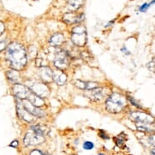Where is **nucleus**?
I'll list each match as a JSON object with an SVG mask.
<instances>
[{
    "instance_id": "obj_13",
    "label": "nucleus",
    "mask_w": 155,
    "mask_h": 155,
    "mask_svg": "<svg viewBox=\"0 0 155 155\" xmlns=\"http://www.w3.org/2000/svg\"><path fill=\"white\" fill-rule=\"evenodd\" d=\"M86 95L89 97L90 99L93 101H100L103 98L104 93H103V88H95L94 89L89 90Z\"/></svg>"
},
{
    "instance_id": "obj_28",
    "label": "nucleus",
    "mask_w": 155,
    "mask_h": 155,
    "mask_svg": "<svg viewBox=\"0 0 155 155\" xmlns=\"http://www.w3.org/2000/svg\"><path fill=\"white\" fill-rule=\"evenodd\" d=\"M4 29H5L4 25L2 22H0V36L3 34V33L4 32Z\"/></svg>"
},
{
    "instance_id": "obj_10",
    "label": "nucleus",
    "mask_w": 155,
    "mask_h": 155,
    "mask_svg": "<svg viewBox=\"0 0 155 155\" xmlns=\"http://www.w3.org/2000/svg\"><path fill=\"white\" fill-rule=\"evenodd\" d=\"M84 14H80V15H76L75 13H66L63 17V21L65 23L68 25H72V24H76L81 22L84 20Z\"/></svg>"
},
{
    "instance_id": "obj_30",
    "label": "nucleus",
    "mask_w": 155,
    "mask_h": 155,
    "mask_svg": "<svg viewBox=\"0 0 155 155\" xmlns=\"http://www.w3.org/2000/svg\"><path fill=\"white\" fill-rule=\"evenodd\" d=\"M151 155H154V149L151 150Z\"/></svg>"
},
{
    "instance_id": "obj_9",
    "label": "nucleus",
    "mask_w": 155,
    "mask_h": 155,
    "mask_svg": "<svg viewBox=\"0 0 155 155\" xmlns=\"http://www.w3.org/2000/svg\"><path fill=\"white\" fill-rule=\"evenodd\" d=\"M16 103H17L16 107H17V113L18 114H19V116H20L22 120L26 121V122H33L35 116H33V114H31L28 110H26L25 108L24 107L23 103L20 101L19 98L16 99Z\"/></svg>"
},
{
    "instance_id": "obj_16",
    "label": "nucleus",
    "mask_w": 155,
    "mask_h": 155,
    "mask_svg": "<svg viewBox=\"0 0 155 155\" xmlns=\"http://www.w3.org/2000/svg\"><path fill=\"white\" fill-rule=\"evenodd\" d=\"M64 37L62 33H55L54 34L50 39V44L52 46L57 47V46H61L64 42Z\"/></svg>"
},
{
    "instance_id": "obj_27",
    "label": "nucleus",
    "mask_w": 155,
    "mask_h": 155,
    "mask_svg": "<svg viewBox=\"0 0 155 155\" xmlns=\"http://www.w3.org/2000/svg\"><path fill=\"white\" fill-rule=\"evenodd\" d=\"M99 136L101 137L102 138H103V139H108V137H107V135L103 131H101V132H99Z\"/></svg>"
},
{
    "instance_id": "obj_5",
    "label": "nucleus",
    "mask_w": 155,
    "mask_h": 155,
    "mask_svg": "<svg viewBox=\"0 0 155 155\" xmlns=\"http://www.w3.org/2000/svg\"><path fill=\"white\" fill-rule=\"evenodd\" d=\"M130 119L136 123H139L141 124H153V118L150 114L140 111H132L130 114Z\"/></svg>"
},
{
    "instance_id": "obj_20",
    "label": "nucleus",
    "mask_w": 155,
    "mask_h": 155,
    "mask_svg": "<svg viewBox=\"0 0 155 155\" xmlns=\"http://www.w3.org/2000/svg\"><path fill=\"white\" fill-rule=\"evenodd\" d=\"M98 87V84L97 82H91V81H87L84 83V89L85 90H91L95 88Z\"/></svg>"
},
{
    "instance_id": "obj_23",
    "label": "nucleus",
    "mask_w": 155,
    "mask_h": 155,
    "mask_svg": "<svg viewBox=\"0 0 155 155\" xmlns=\"http://www.w3.org/2000/svg\"><path fill=\"white\" fill-rule=\"evenodd\" d=\"M137 129L140 130V131H142V132H151V129L146 127V125L145 124H141L140 125V126H138Z\"/></svg>"
},
{
    "instance_id": "obj_17",
    "label": "nucleus",
    "mask_w": 155,
    "mask_h": 155,
    "mask_svg": "<svg viewBox=\"0 0 155 155\" xmlns=\"http://www.w3.org/2000/svg\"><path fill=\"white\" fill-rule=\"evenodd\" d=\"M32 131L36 133H38L39 135H41V136H45L46 134H47V132H48V129H47V127L46 126H44V125L41 124H35L33 125L32 127Z\"/></svg>"
},
{
    "instance_id": "obj_3",
    "label": "nucleus",
    "mask_w": 155,
    "mask_h": 155,
    "mask_svg": "<svg viewBox=\"0 0 155 155\" xmlns=\"http://www.w3.org/2000/svg\"><path fill=\"white\" fill-rule=\"evenodd\" d=\"M71 41L77 46H84L87 43V33L84 26H76L71 30Z\"/></svg>"
},
{
    "instance_id": "obj_18",
    "label": "nucleus",
    "mask_w": 155,
    "mask_h": 155,
    "mask_svg": "<svg viewBox=\"0 0 155 155\" xmlns=\"http://www.w3.org/2000/svg\"><path fill=\"white\" fill-rule=\"evenodd\" d=\"M7 76L8 79L12 82L14 83H17L20 81V75L18 73V71L16 70H10V71H7Z\"/></svg>"
},
{
    "instance_id": "obj_11",
    "label": "nucleus",
    "mask_w": 155,
    "mask_h": 155,
    "mask_svg": "<svg viewBox=\"0 0 155 155\" xmlns=\"http://www.w3.org/2000/svg\"><path fill=\"white\" fill-rule=\"evenodd\" d=\"M22 103H23L24 107L25 108L26 110H28L31 114H33V116H35V117H42L44 114H45L42 110L38 109V107L33 106L28 100L27 101H24Z\"/></svg>"
},
{
    "instance_id": "obj_4",
    "label": "nucleus",
    "mask_w": 155,
    "mask_h": 155,
    "mask_svg": "<svg viewBox=\"0 0 155 155\" xmlns=\"http://www.w3.org/2000/svg\"><path fill=\"white\" fill-rule=\"evenodd\" d=\"M28 88L30 89L32 93L41 97H45L48 96L49 93H50V90H49L48 87L46 86V84L41 83V82L34 81L28 83Z\"/></svg>"
},
{
    "instance_id": "obj_6",
    "label": "nucleus",
    "mask_w": 155,
    "mask_h": 155,
    "mask_svg": "<svg viewBox=\"0 0 155 155\" xmlns=\"http://www.w3.org/2000/svg\"><path fill=\"white\" fill-rule=\"evenodd\" d=\"M54 64L59 70L66 68L68 65V54L66 51H58L54 56Z\"/></svg>"
},
{
    "instance_id": "obj_19",
    "label": "nucleus",
    "mask_w": 155,
    "mask_h": 155,
    "mask_svg": "<svg viewBox=\"0 0 155 155\" xmlns=\"http://www.w3.org/2000/svg\"><path fill=\"white\" fill-rule=\"evenodd\" d=\"M83 3V0H68V8L74 12L79 9Z\"/></svg>"
},
{
    "instance_id": "obj_2",
    "label": "nucleus",
    "mask_w": 155,
    "mask_h": 155,
    "mask_svg": "<svg viewBox=\"0 0 155 155\" xmlns=\"http://www.w3.org/2000/svg\"><path fill=\"white\" fill-rule=\"evenodd\" d=\"M127 101L123 95L118 93H113L107 98L106 107L108 111L111 113H120L126 107Z\"/></svg>"
},
{
    "instance_id": "obj_24",
    "label": "nucleus",
    "mask_w": 155,
    "mask_h": 155,
    "mask_svg": "<svg viewBox=\"0 0 155 155\" xmlns=\"http://www.w3.org/2000/svg\"><path fill=\"white\" fill-rule=\"evenodd\" d=\"M6 47H7V42H6L5 40L0 41V51H3V50H5Z\"/></svg>"
},
{
    "instance_id": "obj_14",
    "label": "nucleus",
    "mask_w": 155,
    "mask_h": 155,
    "mask_svg": "<svg viewBox=\"0 0 155 155\" xmlns=\"http://www.w3.org/2000/svg\"><path fill=\"white\" fill-rule=\"evenodd\" d=\"M52 78L59 85H64L67 82L68 76H67L66 74L60 70H56V71H53Z\"/></svg>"
},
{
    "instance_id": "obj_31",
    "label": "nucleus",
    "mask_w": 155,
    "mask_h": 155,
    "mask_svg": "<svg viewBox=\"0 0 155 155\" xmlns=\"http://www.w3.org/2000/svg\"><path fill=\"white\" fill-rule=\"evenodd\" d=\"M99 155H105V154H103V153H100Z\"/></svg>"
},
{
    "instance_id": "obj_26",
    "label": "nucleus",
    "mask_w": 155,
    "mask_h": 155,
    "mask_svg": "<svg viewBox=\"0 0 155 155\" xmlns=\"http://www.w3.org/2000/svg\"><path fill=\"white\" fill-rule=\"evenodd\" d=\"M30 155H43V153L38 150H34L30 153Z\"/></svg>"
},
{
    "instance_id": "obj_21",
    "label": "nucleus",
    "mask_w": 155,
    "mask_h": 155,
    "mask_svg": "<svg viewBox=\"0 0 155 155\" xmlns=\"http://www.w3.org/2000/svg\"><path fill=\"white\" fill-rule=\"evenodd\" d=\"M83 148L86 150H90L94 148V143L91 141H85L83 145Z\"/></svg>"
},
{
    "instance_id": "obj_29",
    "label": "nucleus",
    "mask_w": 155,
    "mask_h": 155,
    "mask_svg": "<svg viewBox=\"0 0 155 155\" xmlns=\"http://www.w3.org/2000/svg\"><path fill=\"white\" fill-rule=\"evenodd\" d=\"M10 145L12 146V147H14V148L17 147L18 141H17V140H14V141H12V144H11Z\"/></svg>"
},
{
    "instance_id": "obj_7",
    "label": "nucleus",
    "mask_w": 155,
    "mask_h": 155,
    "mask_svg": "<svg viewBox=\"0 0 155 155\" xmlns=\"http://www.w3.org/2000/svg\"><path fill=\"white\" fill-rule=\"evenodd\" d=\"M45 141V138L43 136L39 135L34 132H28L25 135V137L24 140V142L26 145H36L41 144Z\"/></svg>"
},
{
    "instance_id": "obj_25",
    "label": "nucleus",
    "mask_w": 155,
    "mask_h": 155,
    "mask_svg": "<svg viewBox=\"0 0 155 155\" xmlns=\"http://www.w3.org/2000/svg\"><path fill=\"white\" fill-rule=\"evenodd\" d=\"M150 4H147V3H144L141 7L140 8V12H145V11L147 10L148 8H150Z\"/></svg>"
},
{
    "instance_id": "obj_12",
    "label": "nucleus",
    "mask_w": 155,
    "mask_h": 155,
    "mask_svg": "<svg viewBox=\"0 0 155 155\" xmlns=\"http://www.w3.org/2000/svg\"><path fill=\"white\" fill-rule=\"evenodd\" d=\"M39 76L43 81L47 82V83L53 81V78H52L53 71L49 67H41L39 70Z\"/></svg>"
},
{
    "instance_id": "obj_22",
    "label": "nucleus",
    "mask_w": 155,
    "mask_h": 155,
    "mask_svg": "<svg viewBox=\"0 0 155 155\" xmlns=\"http://www.w3.org/2000/svg\"><path fill=\"white\" fill-rule=\"evenodd\" d=\"M127 98H128V100H129L130 102H131V104H132L133 106H135V107H138V108H141V106L139 104V102H138L137 101H136L132 97H127Z\"/></svg>"
},
{
    "instance_id": "obj_8",
    "label": "nucleus",
    "mask_w": 155,
    "mask_h": 155,
    "mask_svg": "<svg viewBox=\"0 0 155 155\" xmlns=\"http://www.w3.org/2000/svg\"><path fill=\"white\" fill-rule=\"evenodd\" d=\"M13 94L16 97V98H19L20 100L25 99L28 94H30L31 90L28 88V86H25L21 84H15L12 88Z\"/></svg>"
},
{
    "instance_id": "obj_1",
    "label": "nucleus",
    "mask_w": 155,
    "mask_h": 155,
    "mask_svg": "<svg viewBox=\"0 0 155 155\" xmlns=\"http://www.w3.org/2000/svg\"><path fill=\"white\" fill-rule=\"evenodd\" d=\"M6 58L9 62L11 68L16 71L23 69L27 64L25 49L22 45L17 42H13L8 46Z\"/></svg>"
},
{
    "instance_id": "obj_15",
    "label": "nucleus",
    "mask_w": 155,
    "mask_h": 155,
    "mask_svg": "<svg viewBox=\"0 0 155 155\" xmlns=\"http://www.w3.org/2000/svg\"><path fill=\"white\" fill-rule=\"evenodd\" d=\"M27 99H28V101H29L33 106H35V107H42V106H44V104H45V102H44V100L42 99V97L38 96V95H36L35 94H33L32 92H30V94H28V96L27 97Z\"/></svg>"
}]
</instances>
